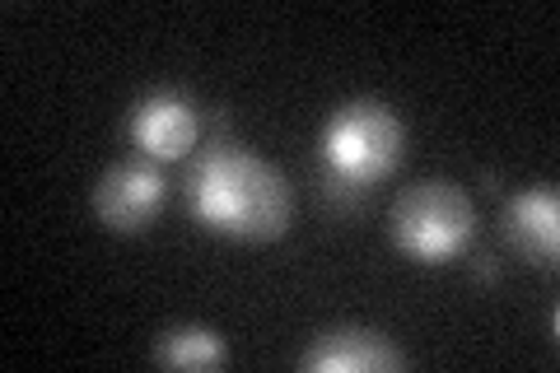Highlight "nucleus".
<instances>
[{
    "mask_svg": "<svg viewBox=\"0 0 560 373\" xmlns=\"http://www.w3.org/2000/svg\"><path fill=\"white\" fill-rule=\"evenodd\" d=\"M183 191H187V210L206 229L243 243L280 238L294 215V197L280 168H271L253 150L230 145V140L206 145V154L191 159Z\"/></svg>",
    "mask_w": 560,
    "mask_h": 373,
    "instance_id": "obj_1",
    "label": "nucleus"
},
{
    "mask_svg": "<svg viewBox=\"0 0 560 373\" xmlns=\"http://www.w3.org/2000/svg\"><path fill=\"white\" fill-rule=\"evenodd\" d=\"M401 150H407V127H401L397 108L378 98L341 103L318 131V159L327 177L350 183L360 191L378 187L401 164Z\"/></svg>",
    "mask_w": 560,
    "mask_h": 373,
    "instance_id": "obj_2",
    "label": "nucleus"
},
{
    "mask_svg": "<svg viewBox=\"0 0 560 373\" xmlns=\"http://www.w3.org/2000/svg\"><path fill=\"white\" fill-rule=\"evenodd\" d=\"M388 234L416 261H448L477 234V206L448 177H420L393 201Z\"/></svg>",
    "mask_w": 560,
    "mask_h": 373,
    "instance_id": "obj_3",
    "label": "nucleus"
},
{
    "mask_svg": "<svg viewBox=\"0 0 560 373\" xmlns=\"http://www.w3.org/2000/svg\"><path fill=\"white\" fill-rule=\"evenodd\" d=\"M164 201H168L164 168L145 154L113 164L94 187V215L108 234H145L160 220Z\"/></svg>",
    "mask_w": 560,
    "mask_h": 373,
    "instance_id": "obj_4",
    "label": "nucleus"
},
{
    "mask_svg": "<svg viewBox=\"0 0 560 373\" xmlns=\"http://www.w3.org/2000/svg\"><path fill=\"white\" fill-rule=\"evenodd\" d=\"M127 131L136 140V150L164 164V159H183L187 150H197L201 140V108L178 89H154L131 108Z\"/></svg>",
    "mask_w": 560,
    "mask_h": 373,
    "instance_id": "obj_5",
    "label": "nucleus"
},
{
    "mask_svg": "<svg viewBox=\"0 0 560 373\" xmlns=\"http://www.w3.org/2000/svg\"><path fill=\"white\" fill-rule=\"evenodd\" d=\"M308 373H393L407 369V350L393 336L370 327H331L313 336V346L300 360Z\"/></svg>",
    "mask_w": 560,
    "mask_h": 373,
    "instance_id": "obj_6",
    "label": "nucleus"
},
{
    "mask_svg": "<svg viewBox=\"0 0 560 373\" xmlns=\"http://www.w3.org/2000/svg\"><path fill=\"white\" fill-rule=\"evenodd\" d=\"M504 243L518 261L556 266L560 253V197L551 187H528L504 201Z\"/></svg>",
    "mask_w": 560,
    "mask_h": 373,
    "instance_id": "obj_7",
    "label": "nucleus"
},
{
    "mask_svg": "<svg viewBox=\"0 0 560 373\" xmlns=\"http://www.w3.org/2000/svg\"><path fill=\"white\" fill-rule=\"evenodd\" d=\"M224 360H230V346L210 327H168L164 336H154V364L164 369H220Z\"/></svg>",
    "mask_w": 560,
    "mask_h": 373,
    "instance_id": "obj_8",
    "label": "nucleus"
},
{
    "mask_svg": "<svg viewBox=\"0 0 560 373\" xmlns=\"http://www.w3.org/2000/svg\"><path fill=\"white\" fill-rule=\"evenodd\" d=\"M471 271H477V280H495L500 266H495V257H477L471 261Z\"/></svg>",
    "mask_w": 560,
    "mask_h": 373,
    "instance_id": "obj_9",
    "label": "nucleus"
}]
</instances>
